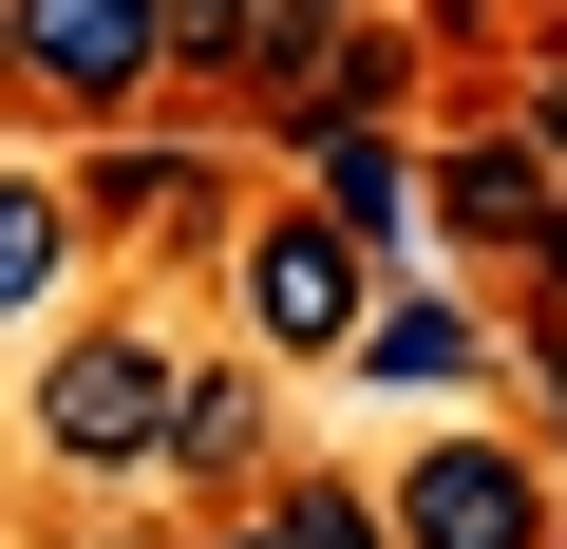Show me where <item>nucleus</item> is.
Segmentation results:
<instances>
[{
    "mask_svg": "<svg viewBox=\"0 0 567 549\" xmlns=\"http://www.w3.org/2000/svg\"><path fill=\"white\" fill-rule=\"evenodd\" d=\"M171 342L133 323V304H95L76 342H39V398H20V436H39V474H76V492H114V474H171Z\"/></svg>",
    "mask_w": 567,
    "mask_h": 549,
    "instance_id": "f257e3e1",
    "label": "nucleus"
},
{
    "mask_svg": "<svg viewBox=\"0 0 567 549\" xmlns=\"http://www.w3.org/2000/svg\"><path fill=\"white\" fill-rule=\"evenodd\" d=\"M379 285H398V265H379L322 190H284V209H246V227H227V304H246V342H265V360H360Z\"/></svg>",
    "mask_w": 567,
    "mask_h": 549,
    "instance_id": "f03ea898",
    "label": "nucleus"
},
{
    "mask_svg": "<svg viewBox=\"0 0 567 549\" xmlns=\"http://www.w3.org/2000/svg\"><path fill=\"white\" fill-rule=\"evenodd\" d=\"M20 95L58 133H133V95H171V0H20Z\"/></svg>",
    "mask_w": 567,
    "mask_h": 549,
    "instance_id": "7ed1b4c3",
    "label": "nucleus"
},
{
    "mask_svg": "<svg viewBox=\"0 0 567 549\" xmlns=\"http://www.w3.org/2000/svg\"><path fill=\"white\" fill-rule=\"evenodd\" d=\"M398 549H548V455L529 436H416L398 455Z\"/></svg>",
    "mask_w": 567,
    "mask_h": 549,
    "instance_id": "20e7f679",
    "label": "nucleus"
},
{
    "mask_svg": "<svg viewBox=\"0 0 567 549\" xmlns=\"http://www.w3.org/2000/svg\"><path fill=\"white\" fill-rule=\"evenodd\" d=\"M284 152H303V190H322V209H341V227H360L379 265H398V246L435 227V152H416L398 114H303Z\"/></svg>",
    "mask_w": 567,
    "mask_h": 549,
    "instance_id": "39448f33",
    "label": "nucleus"
},
{
    "mask_svg": "<svg viewBox=\"0 0 567 549\" xmlns=\"http://www.w3.org/2000/svg\"><path fill=\"white\" fill-rule=\"evenodd\" d=\"M435 227H454L473 265H529V246L567 227V190H548V152H529L511 114H473V133H435Z\"/></svg>",
    "mask_w": 567,
    "mask_h": 549,
    "instance_id": "423d86ee",
    "label": "nucleus"
},
{
    "mask_svg": "<svg viewBox=\"0 0 567 549\" xmlns=\"http://www.w3.org/2000/svg\"><path fill=\"white\" fill-rule=\"evenodd\" d=\"M265 474H284V398H265V342H227L171 379V492H265Z\"/></svg>",
    "mask_w": 567,
    "mask_h": 549,
    "instance_id": "0eeeda50",
    "label": "nucleus"
},
{
    "mask_svg": "<svg viewBox=\"0 0 567 549\" xmlns=\"http://www.w3.org/2000/svg\"><path fill=\"white\" fill-rule=\"evenodd\" d=\"M322 39V0H171V95H208V114H246L284 58Z\"/></svg>",
    "mask_w": 567,
    "mask_h": 549,
    "instance_id": "6e6552de",
    "label": "nucleus"
},
{
    "mask_svg": "<svg viewBox=\"0 0 567 549\" xmlns=\"http://www.w3.org/2000/svg\"><path fill=\"white\" fill-rule=\"evenodd\" d=\"M76 246H95L76 171H20V152H0V342H20V323H58V285H76Z\"/></svg>",
    "mask_w": 567,
    "mask_h": 549,
    "instance_id": "1a4fd4ad",
    "label": "nucleus"
},
{
    "mask_svg": "<svg viewBox=\"0 0 567 549\" xmlns=\"http://www.w3.org/2000/svg\"><path fill=\"white\" fill-rule=\"evenodd\" d=\"M473 360H492V323H473L454 285H379V323H360V360H341V379H379V398H454Z\"/></svg>",
    "mask_w": 567,
    "mask_h": 549,
    "instance_id": "9d476101",
    "label": "nucleus"
},
{
    "mask_svg": "<svg viewBox=\"0 0 567 549\" xmlns=\"http://www.w3.org/2000/svg\"><path fill=\"white\" fill-rule=\"evenodd\" d=\"M208 133H95V171H76V209L95 227H171V209H208Z\"/></svg>",
    "mask_w": 567,
    "mask_h": 549,
    "instance_id": "9b49d317",
    "label": "nucleus"
},
{
    "mask_svg": "<svg viewBox=\"0 0 567 549\" xmlns=\"http://www.w3.org/2000/svg\"><path fill=\"white\" fill-rule=\"evenodd\" d=\"M246 511H265L284 549H398V492H360V474H265Z\"/></svg>",
    "mask_w": 567,
    "mask_h": 549,
    "instance_id": "f8f14e48",
    "label": "nucleus"
},
{
    "mask_svg": "<svg viewBox=\"0 0 567 549\" xmlns=\"http://www.w3.org/2000/svg\"><path fill=\"white\" fill-rule=\"evenodd\" d=\"M492 114H511V133L548 152V190H567V39H548V58H511V95H492Z\"/></svg>",
    "mask_w": 567,
    "mask_h": 549,
    "instance_id": "ddd939ff",
    "label": "nucleus"
},
{
    "mask_svg": "<svg viewBox=\"0 0 567 549\" xmlns=\"http://www.w3.org/2000/svg\"><path fill=\"white\" fill-rule=\"evenodd\" d=\"M511 360H529V398H548V436H567V323H511Z\"/></svg>",
    "mask_w": 567,
    "mask_h": 549,
    "instance_id": "4468645a",
    "label": "nucleus"
},
{
    "mask_svg": "<svg viewBox=\"0 0 567 549\" xmlns=\"http://www.w3.org/2000/svg\"><path fill=\"white\" fill-rule=\"evenodd\" d=\"M208 549H284V530H265V511H227V530H208Z\"/></svg>",
    "mask_w": 567,
    "mask_h": 549,
    "instance_id": "2eb2a0df",
    "label": "nucleus"
},
{
    "mask_svg": "<svg viewBox=\"0 0 567 549\" xmlns=\"http://www.w3.org/2000/svg\"><path fill=\"white\" fill-rule=\"evenodd\" d=\"M322 20H360V0H322Z\"/></svg>",
    "mask_w": 567,
    "mask_h": 549,
    "instance_id": "dca6fc26",
    "label": "nucleus"
}]
</instances>
